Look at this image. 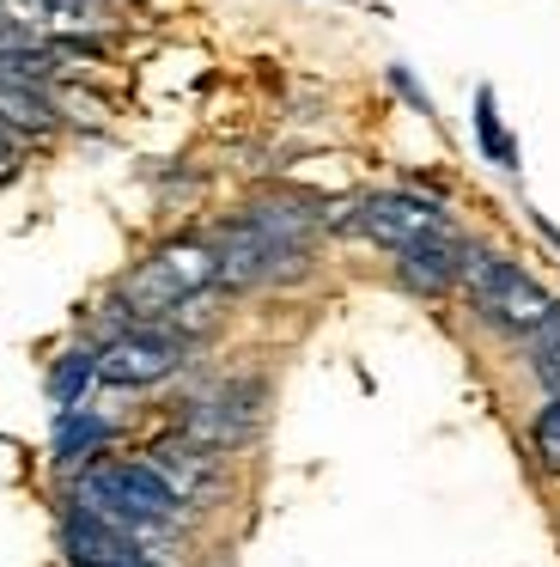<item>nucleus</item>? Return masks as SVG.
Returning a JSON list of instances; mask_svg holds the SVG:
<instances>
[{
	"label": "nucleus",
	"instance_id": "nucleus-8",
	"mask_svg": "<svg viewBox=\"0 0 560 567\" xmlns=\"http://www.w3.org/2000/svg\"><path fill=\"white\" fill-rule=\"evenodd\" d=\"M61 555L73 567H146V543L80 501L61 513Z\"/></svg>",
	"mask_w": 560,
	"mask_h": 567
},
{
	"label": "nucleus",
	"instance_id": "nucleus-3",
	"mask_svg": "<svg viewBox=\"0 0 560 567\" xmlns=\"http://www.w3.org/2000/svg\"><path fill=\"white\" fill-rule=\"evenodd\" d=\"M73 501L92 506V513H104L110 525L134 530V537L170 530V525H183V513H189L183 494L170 488L146 457H97V464H85L80 476H73Z\"/></svg>",
	"mask_w": 560,
	"mask_h": 567
},
{
	"label": "nucleus",
	"instance_id": "nucleus-7",
	"mask_svg": "<svg viewBox=\"0 0 560 567\" xmlns=\"http://www.w3.org/2000/svg\"><path fill=\"white\" fill-rule=\"evenodd\" d=\"M329 226H353V233H365L372 245H384L396 257V250L421 245L433 233H450V214L433 196H414V189H372V196H348V214Z\"/></svg>",
	"mask_w": 560,
	"mask_h": 567
},
{
	"label": "nucleus",
	"instance_id": "nucleus-2",
	"mask_svg": "<svg viewBox=\"0 0 560 567\" xmlns=\"http://www.w3.org/2000/svg\"><path fill=\"white\" fill-rule=\"evenodd\" d=\"M219 287V250L214 233H189L158 245L146 262H134L116 287V330L122 323H170L177 311H189L195 299Z\"/></svg>",
	"mask_w": 560,
	"mask_h": 567
},
{
	"label": "nucleus",
	"instance_id": "nucleus-17",
	"mask_svg": "<svg viewBox=\"0 0 560 567\" xmlns=\"http://www.w3.org/2000/svg\"><path fill=\"white\" fill-rule=\"evenodd\" d=\"M530 452H536V464H542L548 476H560V391L542 396V409H536V421H530Z\"/></svg>",
	"mask_w": 560,
	"mask_h": 567
},
{
	"label": "nucleus",
	"instance_id": "nucleus-13",
	"mask_svg": "<svg viewBox=\"0 0 560 567\" xmlns=\"http://www.w3.org/2000/svg\"><path fill=\"white\" fill-rule=\"evenodd\" d=\"M0 123H12V128H55V104H49L43 86L0 80Z\"/></svg>",
	"mask_w": 560,
	"mask_h": 567
},
{
	"label": "nucleus",
	"instance_id": "nucleus-9",
	"mask_svg": "<svg viewBox=\"0 0 560 567\" xmlns=\"http://www.w3.org/2000/svg\"><path fill=\"white\" fill-rule=\"evenodd\" d=\"M469 245L475 238H463L457 226H450V233H433V238H421V245L396 250V287H408L414 299L457 293L463 269H469Z\"/></svg>",
	"mask_w": 560,
	"mask_h": 567
},
{
	"label": "nucleus",
	"instance_id": "nucleus-4",
	"mask_svg": "<svg viewBox=\"0 0 560 567\" xmlns=\"http://www.w3.org/2000/svg\"><path fill=\"white\" fill-rule=\"evenodd\" d=\"M463 299H469L475 323H487L494 336L506 342H523L530 330H542L554 318L560 299L523 269L518 257L506 250H487V245H469V269H463Z\"/></svg>",
	"mask_w": 560,
	"mask_h": 567
},
{
	"label": "nucleus",
	"instance_id": "nucleus-6",
	"mask_svg": "<svg viewBox=\"0 0 560 567\" xmlns=\"http://www.w3.org/2000/svg\"><path fill=\"white\" fill-rule=\"evenodd\" d=\"M189 354H195V342L177 323H122L97 348V379L116 384V391H153V384L177 379L189 367Z\"/></svg>",
	"mask_w": 560,
	"mask_h": 567
},
{
	"label": "nucleus",
	"instance_id": "nucleus-10",
	"mask_svg": "<svg viewBox=\"0 0 560 567\" xmlns=\"http://www.w3.org/2000/svg\"><path fill=\"white\" fill-rule=\"evenodd\" d=\"M146 464L158 470V476L170 482V488L183 494V506L207 501V494L219 488V457L201 452L195 440H183V433H170V440H158L153 452H146Z\"/></svg>",
	"mask_w": 560,
	"mask_h": 567
},
{
	"label": "nucleus",
	"instance_id": "nucleus-14",
	"mask_svg": "<svg viewBox=\"0 0 560 567\" xmlns=\"http://www.w3.org/2000/svg\"><path fill=\"white\" fill-rule=\"evenodd\" d=\"M85 384H97V354H85V348H73V354H61L55 367H49V403L61 409H80Z\"/></svg>",
	"mask_w": 560,
	"mask_h": 567
},
{
	"label": "nucleus",
	"instance_id": "nucleus-12",
	"mask_svg": "<svg viewBox=\"0 0 560 567\" xmlns=\"http://www.w3.org/2000/svg\"><path fill=\"white\" fill-rule=\"evenodd\" d=\"M110 421L104 415H92V409H61L55 415V433H49V452H55V464L61 470H85V464H97V452L110 445Z\"/></svg>",
	"mask_w": 560,
	"mask_h": 567
},
{
	"label": "nucleus",
	"instance_id": "nucleus-15",
	"mask_svg": "<svg viewBox=\"0 0 560 567\" xmlns=\"http://www.w3.org/2000/svg\"><path fill=\"white\" fill-rule=\"evenodd\" d=\"M518 348H523V367H530V379L542 384L548 396H554V391H560V306H554V318H548L542 330H530Z\"/></svg>",
	"mask_w": 560,
	"mask_h": 567
},
{
	"label": "nucleus",
	"instance_id": "nucleus-5",
	"mask_svg": "<svg viewBox=\"0 0 560 567\" xmlns=\"http://www.w3.org/2000/svg\"><path fill=\"white\" fill-rule=\"evenodd\" d=\"M262 421H268V384L262 379H219L183 403L177 433L195 440L201 452L226 457V452H243L262 433Z\"/></svg>",
	"mask_w": 560,
	"mask_h": 567
},
{
	"label": "nucleus",
	"instance_id": "nucleus-16",
	"mask_svg": "<svg viewBox=\"0 0 560 567\" xmlns=\"http://www.w3.org/2000/svg\"><path fill=\"white\" fill-rule=\"evenodd\" d=\"M475 141H481V153L499 165V172H518V147H511L506 123H499V99H494V86L475 92Z\"/></svg>",
	"mask_w": 560,
	"mask_h": 567
},
{
	"label": "nucleus",
	"instance_id": "nucleus-1",
	"mask_svg": "<svg viewBox=\"0 0 560 567\" xmlns=\"http://www.w3.org/2000/svg\"><path fill=\"white\" fill-rule=\"evenodd\" d=\"M323 233V214L304 202H256V208L231 214L214 233L219 250V293H243V287H274L311 262V245Z\"/></svg>",
	"mask_w": 560,
	"mask_h": 567
},
{
	"label": "nucleus",
	"instance_id": "nucleus-11",
	"mask_svg": "<svg viewBox=\"0 0 560 567\" xmlns=\"http://www.w3.org/2000/svg\"><path fill=\"white\" fill-rule=\"evenodd\" d=\"M12 25H37V31H68V38H80V31H104L110 25V0H7Z\"/></svg>",
	"mask_w": 560,
	"mask_h": 567
}]
</instances>
